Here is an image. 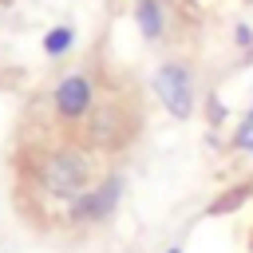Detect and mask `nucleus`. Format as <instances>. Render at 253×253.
Masks as SVG:
<instances>
[{
	"label": "nucleus",
	"instance_id": "1",
	"mask_svg": "<svg viewBox=\"0 0 253 253\" xmlns=\"http://www.w3.org/2000/svg\"><path fill=\"white\" fill-rule=\"evenodd\" d=\"M40 182H43L51 194H59V198H79L83 190H91V162H87L79 150L59 146V150H51V154L43 158Z\"/></svg>",
	"mask_w": 253,
	"mask_h": 253
},
{
	"label": "nucleus",
	"instance_id": "4",
	"mask_svg": "<svg viewBox=\"0 0 253 253\" xmlns=\"http://www.w3.org/2000/svg\"><path fill=\"white\" fill-rule=\"evenodd\" d=\"M91 103H95V87H91V75H83V71L63 75V79L55 83V91H51V107L59 111L63 123L87 119V115H91Z\"/></svg>",
	"mask_w": 253,
	"mask_h": 253
},
{
	"label": "nucleus",
	"instance_id": "3",
	"mask_svg": "<svg viewBox=\"0 0 253 253\" xmlns=\"http://www.w3.org/2000/svg\"><path fill=\"white\" fill-rule=\"evenodd\" d=\"M119 198H123V178H119V174H107L103 182H95L91 190H83L79 198H71V210H67V213H71L75 221H83V225L107 221V217L115 213Z\"/></svg>",
	"mask_w": 253,
	"mask_h": 253
},
{
	"label": "nucleus",
	"instance_id": "2",
	"mask_svg": "<svg viewBox=\"0 0 253 253\" xmlns=\"http://www.w3.org/2000/svg\"><path fill=\"white\" fill-rule=\"evenodd\" d=\"M154 95H158V103H162L174 119H190V115H194V103H198L190 67H186L182 59H166V63L154 71Z\"/></svg>",
	"mask_w": 253,
	"mask_h": 253
},
{
	"label": "nucleus",
	"instance_id": "10",
	"mask_svg": "<svg viewBox=\"0 0 253 253\" xmlns=\"http://www.w3.org/2000/svg\"><path fill=\"white\" fill-rule=\"evenodd\" d=\"M245 59H253V51H249V55H245Z\"/></svg>",
	"mask_w": 253,
	"mask_h": 253
},
{
	"label": "nucleus",
	"instance_id": "6",
	"mask_svg": "<svg viewBox=\"0 0 253 253\" xmlns=\"http://www.w3.org/2000/svg\"><path fill=\"white\" fill-rule=\"evenodd\" d=\"M71 43H75V32H71L67 24H55V28L43 36V55H47V59H59V55L71 51Z\"/></svg>",
	"mask_w": 253,
	"mask_h": 253
},
{
	"label": "nucleus",
	"instance_id": "5",
	"mask_svg": "<svg viewBox=\"0 0 253 253\" xmlns=\"http://www.w3.org/2000/svg\"><path fill=\"white\" fill-rule=\"evenodd\" d=\"M134 24L142 40H162L166 36V8L162 0H134Z\"/></svg>",
	"mask_w": 253,
	"mask_h": 253
},
{
	"label": "nucleus",
	"instance_id": "9",
	"mask_svg": "<svg viewBox=\"0 0 253 253\" xmlns=\"http://www.w3.org/2000/svg\"><path fill=\"white\" fill-rule=\"evenodd\" d=\"M166 253H182V249H178V245H174V249H166Z\"/></svg>",
	"mask_w": 253,
	"mask_h": 253
},
{
	"label": "nucleus",
	"instance_id": "8",
	"mask_svg": "<svg viewBox=\"0 0 253 253\" xmlns=\"http://www.w3.org/2000/svg\"><path fill=\"white\" fill-rule=\"evenodd\" d=\"M233 43L249 55V51H253V28H249V24H237V28H233Z\"/></svg>",
	"mask_w": 253,
	"mask_h": 253
},
{
	"label": "nucleus",
	"instance_id": "7",
	"mask_svg": "<svg viewBox=\"0 0 253 253\" xmlns=\"http://www.w3.org/2000/svg\"><path fill=\"white\" fill-rule=\"evenodd\" d=\"M233 146H237V150H253V107H249V115H245V119H237Z\"/></svg>",
	"mask_w": 253,
	"mask_h": 253
}]
</instances>
